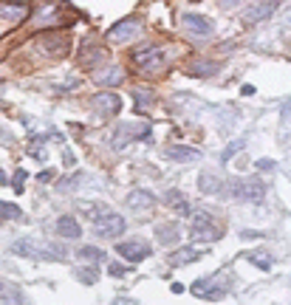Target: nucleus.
<instances>
[{"label": "nucleus", "mask_w": 291, "mask_h": 305, "mask_svg": "<svg viewBox=\"0 0 291 305\" xmlns=\"http://www.w3.org/2000/svg\"><path fill=\"white\" fill-rule=\"evenodd\" d=\"M11 252L23 254V257H31V260H60V257H65L62 246L45 243V240H37V237H26V240L11 243Z\"/></svg>", "instance_id": "1"}, {"label": "nucleus", "mask_w": 291, "mask_h": 305, "mask_svg": "<svg viewBox=\"0 0 291 305\" xmlns=\"http://www.w3.org/2000/svg\"><path fill=\"white\" fill-rule=\"evenodd\" d=\"M88 218L94 223V229H97V235H102V237H116L124 232V218L110 209H102V206L97 209L94 206V212H88Z\"/></svg>", "instance_id": "2"}, {"label": "nucleus", "mask_w": 291, "mask_h": 305, "mask_svg": "<svg viewBox=\"0 0 291 305\" xmlns=\"http://www.w3.org/2000/svg\"><path fill=\"white\" fill-rule=\"evenodd\" d=\"M133 65L139 71H144V74H159L167 65V57H164V51H161L159 45H147V48L133 54Z\"/></svg>", "instance_id": "3"}, {"label": "nucleus", "mask_w": 291, "mask_h": 305, "mask_svg": "<svg viewBox=\"0 0 291 305\" xmlns=\"http://www.w3.org/2000/svg\"><path fill=\"white\" fill-rule=\"evenodd\" d=\"M147 136H150V130H147L144 122H122V124H116V130H113V147L122 150L133 139H147Z\"/></svg>", "instance_id": "4"}, {"label": "nucleus", "mask_w": 291, "mask_h": 305, "mask_svg": "<svg viewBox=\"0 0 291 305\" xmlns=\"http://www.w3.org/2000/svg\"><path fill=\"white\" fill-rule=\"evenodd\" d=\"M226 190H229V195H235V198H240V201H263V195H266V187L257 181V178L229 181L226 184Z\"/></svg>", "instance_id": "5"}, {"label": "nucleus", "mask_w": 291, "mask_h": 305, "mask_svg": "<svg viewBox=\"0 0 291 305\" xmlns=\"http://www.w3.org/2000/svg\"><path fill=\"white\" fill-rule=\"evenodd\" d=\"M226 291H229V280H223V277H203L193 286V294L206 297V300H221Z\"/></svg>", "instance_id": "6"}, {"label": "nucleus", "mask_w": 291, "mask_h": 305, "mask_svg": "<svg viewBox=\"0 0 291 305\" xmlns=\"http://www.w3.org/2000/svg\"><path fill=\"white\" fill-rule=\"evenodd\" d=\"M190 237H193V240H206V243H212V240H218V237H221V229L212 226L209 212H206V209L198 212V215L193 218V232H190Z\"/></svg>", "instance_id": "7"}, {"label": "nucleus", "mask_w": 291, "mask_h": 305, "mask_svg": "<svg viewBox=\"0 0 291 305\" xmlns=\"http://www.w3.org/2000/svg\"><path fill=\"white\" fill-rule=\"evenodd\" d=\"M136 34H139V23H136L133 17H124V20H119V23H113V26H110L107 40H110L113 45H122V43H130Z\"/></svg>", "instance_id": "8"}, {"label": "nucleus", "mask_w": 291, "mask_h": 305, "mask_svg": "<svg viewBox=\"0 0 291 305\" xmlns=\"http://www.w3.org/2000/svg\"><path fill=\"white\" fill-rule=\"evenodd\" d=\"M91 107H94L99 116H113V113H119V107H122V99H119L113 91H105V94L91 96Z\"/></svg>", "instance_id": "9"}, {"label": "nucleus", "mask_w": 291, "mask_h": 305, "mask_svg": "<svg viewBox=\"0 0 291 305\" xmlns=\"http://www.w3.org/2000/svg\"><path fill=\"white\" fill-rule=\"evenodd\" d=\"M178 23H181V28L190 37H209L212 34V23L206 17H201V14H181Z\"/></svg>", "instance_id": "10"}, {"label": "nucleus", "mask_w": 291, "mask_h": 305, "mask_svg": "<svg viewBox=\"0 0 291 305\" xmlns=\"http://www.w3.org/2000/svg\"><path fill=\"white\" fill-rule=\"evenodd\" d=\"M57 11H60V3H54V0H43V3H37L34 9V23L37 26H60L62 17H57Z\"/></svg>", "instance_id": "11"}, {"label": "nucleus", "mask_w": 291, "mask_h": 305, "mask_svg": "<svg viewBox=\"0 0 291 305\" xmlns=\"http://www.w3.org/2000/svg\"><path fill=\"white\" fill-rule=\"evenodd\" d=\"M116 252L122 254L124 260L139 263V260H144V257H150V246L144 243V240H127V243L116 246Z\"/></svg>", "instance_id": "12"}, {"label": "nucleus", "mask_w": 291, "mask_h": 305, "mask_svg": "<svg viewBox=\"0 0 291 305\" xmlns=\"http://www.w3.org/2000/svg\"><path fill=\"white\" fill-rule=\"evenodd\" d=\"M127 206L136 209V212H147V209L156 206V195L147 192V190H133L130 195H127Z\"/></svg>", "instance_id": "13"}, {"label": "nucleus", "mask_w": 291, "mask_h": 305, "mask_svg": "<svg viewBox=\"0 0 291 305\" xmlns=\"http://www.w3.org/2000/svg\"><path fill=\"white\" fill-rule=\"evenodd\" d=\"M274 9H277V0H263V3H257V6H252V9L243 14V20L246 23H260V20L272 17Z\"/></svg>", "instance_id": "14"}, {"label": "nucleus", "mask_w": 291, "mask_h": 305, "mask_svg": "<svg viewBox=\"0 0 291 305\" xmlns=\"http://www.w3.org/2000/svg\"><path fill=\"white\" fill-rule=\"evenodd\" d=\"M23 17H26V6H20V3H6V6H0V26L20 23Z\"/></svg>", "instance_id": "15"}, {"label": "nucleus", "mask_w": 291, "mask_h": 305, "mask_svg": "<svg viewBox=\"0 0 291 305\" xmlns=\"http://www.w3.org/2000/svg\"><path fill=\"white\" fill-rule=\"evenodd\" d=\"M164 203H167V206H173L181 218H187V215H190V201H187L178 190H167V192H164Z\"/></svg>", "instance_id": "16"}, {"label": "nucleus", "mask_w": 291, "mask_h": 305, "mask_svg": "<svg viewBox=\"0 0 291 305\" xmlns=\"http://www.w3.org/2000/svg\"><path fill=\"white\" fill-rule=\"evenodd\" d=\"M57 232H60L65 240H77V237H82L80 223H77L74 218H68V215H62V218L57 220Z\"/></svg>", "instance_id": "17"}, {"label": "nucleus", "mask_w": 291, "mask_h": 305, "mask_svg": "<svg viewBox=\"0 0 291 305\" xmlns=\"http://www.w3.org/2000/svg\"><path fill=\"white\" fill-rule=\"evenodd\" d=\"M94 79H97V85H102V88H113V85H119V82L124 79V74H122V68H119V65H113V68L99 71Z\"/></svg>", "instance_id": "18"}, {"label": "nucleus", "mask_w": 291, "mask_h": 305, "mask_svg": "<svg viewBox=\"0 0 291 305\" xmlns=\"http://www.w3.org/2000/svg\"><path fill=\"white\" fill-rule=\"evenodd\" d=\"M181 229L176 226V223H161L159 229H156V235H159V243L161 246H170V243H178L181 240V235H178Z\"/></svg>", "instance_id": "19"}, {"label": "nucleus", "mask_w": 291, "mask_h": 305, "mask_svg": "<svg viewBox=\"0 0 291 305\" xmlns=\"http://www.w3.org/2000/svg\"><path fill=\"white\" fill-rule=\"evenodd\" d=\"M153 99H156V94H153L150 88H133V102H136V110H150Z\"/></svg>", "instance_id": "20"}, {"label": "nucleus", "mask_w": 291, "mask_h": 305, "mask_svg": "<svg viewBox=\"0 0 291 305\" xmlns=\"http://www.w3.org/2000/svg\"><path fill=\"white\" fill-rule=\"evenodd\" d=\"M193 260H198V249H190V246L170 254V266H187V263H193Z\"/></svg>", "instance_id": "21"}, {"label": "nucleus", "mask_w": 291, "mask_h": 305, "mask_svg": "<svg viewBox=\"0 0 291 305\" xmlns=\"http://www.w3.org/2000/svg\"><path fill=\"white\" fill-rule=\"evenodd\" d=\"M218 68H221V65H218V62H193V65H190V74H193V77H212V74H218Z\"/></svg>", "instance_id": "22"}, {"label": "nucleus", "mask_w": 291, "mask_h": 305, "mask_svg": "<svg viewBox=\"0 0 291 305\" xmlns=\"http://www.w3.org/2000/svg\"><path fill=\"white\" fill-rule=\"evenodd\" d=\"M198 187H201V192H206V195H215V192H221L223 190V184L215 178V175H201V181H198Z\"/></svg>", "instance_id": "23"}, {"label": "nucleus", "mask_w": 291, "mask_h": 305, "mask_svg": "<svg viewBox=\"0 0 291 305\" xmlns=\"http://www.w3.org/2000/svg\"><path fill=\"white\" fill-rule=\"evenodd\" d=\"M167 156L176 158V161H195V158H198V150H193V147H170Z\"/></svg>", "instance_id": "24"}, {"label": "nucleus", "mask_w": 291, "mask_h": 305, "mask_svg": "<svg viewBox=\"0 0 291 305\" xmlns=\"http://www.w3.org/2000/svg\"><path fill=\"white\" fill-rule=\"evenodd\" d=\"M102 249H97V246H82L80 249V260H85V263H102Z\"/></svg>", "instance_id": "25"}, {"label": "nucleus", "mask_w": 291, "mask_h": 305, "mask_svg": "<svg viewBox=\"0 0 291 305\" xmlns=\"http://www.w3.org/2000/svg\"><path fill=\"white\" fill-rule=\"evenodd\" d=\"M23 212L14 206V203H6V201H0V220H17Z\"/></svg>", "instance_id": "26"}, {"label": "nucleus", "mask_w": 291, "mask_h": 305, "mask_svg": "<svg viewBox=\"0 0 291 305\" xmlns=\"http://www.w3.org/2000/svg\"><path fill=\"white\" fill-rule=\"evenodd\" d=\"M243 144H246V141H243V139H238V141H232L229 147H226V150H223V153H221V161H223V164H226V161H232V158L238 156L240 150H243Z\"/></svg>", "instance_id": "27"}, {"label": "nucleus", "mask_w": 291, "mask_h": 305, "mask_svg": "<svg viewBox=\"0 0 291 305\" xmlns=\"http://www.w3.org/2000/svg\"><path fill=\"white\" fill-rule=\"evenodd\" d=\"M0 297H3V300H9V303H20V300H23V294H20L17 288L6 286V283H0Z\"/></svg>", "instance_id": "28"}, {"label": "nucleus", "mask_w": 291, "mask_h": 305, "mask_svg": "<svg viewBox=\"0 0 291 305\" xmlns=\"http://www.w3.org/2000/svg\"><path fill=\"white\" fill-rule=\"evenodd\" d=\"M77 277H80L85 286H91V283H97V269H77Z\"/></svg>", "instance_id": "29"}, {"label": "nucleus", "mask_w": 291, "mask_h": 305, "mask_svg": "<svg viewBox=\"0 0 291 305\" xmlns=\"http://www.w3.org/2000/svg\"><path fill=\"white\" fill-rule=\"evenodd\" d=\"M266 257H269V254H249V260L255 263V266H260L263 271H269L272 269V260H266Z\"/></svg>", "instance_id": "30"}, {"label": "nucleus", "mask_w": 291, "mask_h": 305, "mask_svg": "<svg viewBox=\"0 0 291 305\" xmlns=\"http://www.w3.org/2000/svg\"><path fill=\"white\" fill-rule=\"evenodd\" d=\"M26 170H17L14 173V178H11V187H14V192H23V184H26Z\"/></svg>", "instance_id": "31"}, {"label": "nucleus", "mask_w": 291, "mask_h": 305, "mask_svg": "<svg viewBox=\"0 0 291 305\" xmlns=\"http://www.w3.org/2000/svg\"><path fill=\"white\" fill-rule=\"evenodd\" d=\"M257 170H260V173H274L277 164H274L272 158H260V161H257Z\"/></svg>", "instance_id": "32"}, {"label": "nucleus", "mask_w": 291, "mask_h": 305, "mask_svg": "<svg viewBox=\"0 0 291 305\" xmlns=\"http://www.w3.org/2000/svg\"><path fill=\"white\" fill-rule=\"evenodd\" d=\"M240 237H243V240H257V237H260V232H255V229H243V232H240Z\"/></svg>", "instance_id": "33"}, {"label": "nucleus", "mask_w": 291, "mask_h": 305, "mask_svg": "<svg viewBox=\"0 0 291 305\" xmlns=\"http://www.w3.org/2000/svg\"><path fill=\"white\" fill-rule=\"evenodd\" d=\"M218 3H221V9H238L243 0H218Z\"/></svg>", "instance_id": "34"}, {"label": "nucleus", "mask_w": 291, "mask_h": 305, "mask_svg": "<svg viewBox=\"0 0 291 305\" xmlns=\"http://www.w3.org/2000/svg\"><path fill=\"white\" fill-rule=\"evenodd\" d=\"M107 271H110V277H122V274H124V269H122V266H116V263H110V269H107Z\"/></svg>", "instance_id": "35"}, {"label": "nucleus", "mask_w": 291, "mask_h": 305, "mask_svg": "<svg viewBox=\"0 0 291 305\" xmlns=\"http://www.w3.org/2000/svg\"><path fill=\"white\" fill-rule=\"evenodd\" d=\"M170 291H173V294H181V291H184V286H178V283H173V286H170Z\"/></svg>", "instance_id": "36"}, {"label": "nucleus", "mask_w": 291, "mask_h": 305, "mask_svg": "<svg viewBox=\"0 0 291 305\" xmlns=\"http://www.w3.org/2000/svg\"><path fill=\"white\" fill-rule=\"evenodd\" d=\"M240 91H243V96H252V94H255V88H252V85H243Z\"/></svg>", "instance_id": "37"}]
</instances>
